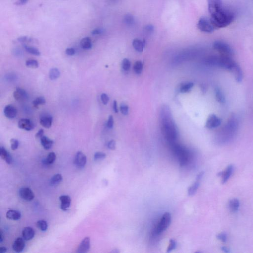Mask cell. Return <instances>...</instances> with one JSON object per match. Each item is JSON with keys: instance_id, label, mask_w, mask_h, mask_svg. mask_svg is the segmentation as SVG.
<instances>
[{"instance_id": "25", "label": "cell", "mask_w": 253, "mask_h": 253, "mask_svg": "<svg viewBox=\"0 0 253 253\" xmlns=\"http://www.w3.org/2000/svg\"><path fill=\"white\" fill-rule=\"evenodd\" d=\"M228 206L231 212H234V213L236 212L238 210L239 208V201L237 199H232L230 200L228 203Z\"/></svg>"}, {"instance_id": "15", "label": "cell", "mask_w": 253, "mask_h": 253, "mask_svg": "<svg viewBox=\"0 0 253 253\" xmlns=\"http://www.w3.org/2000/svg\"><path fill=\"white\" fill-rule=\"evenodd\" d=\"M4 113L7 118L12 119L16 116L18 114V110L14 106L11 105H8L4 108Z\"/></svg>"}, {"instance_id": "12", "label": "cell", "mask_w": 253, "mask_h": 253, "mask_svg": "<svg viewBox=\"0 0 253 253\" xmlns=\"http://www.w3.org/2000/svg\"><path fill=\"white\" fill-rule=\"evenodd\" d=\"M221 119L215 114L210 115L207 120L206 126L208 129H213L218 127L221 124Z\"/></svg>"}, {"instance_id": "34", "label": "cell", "mask_w": 253, "mask_h": 253, "mask_svg": "<svg viewBox=\"0 0 253 253\" xmlns=\"http://www.w3.org/2000/svg\"><path fill=\"white\" fill-rule=\"evenodd\" d=\"M46 99L44 97H40L36 98L33 102V105L35 107H38L40 105H45L46 103Z\"/></svg>"}, {"instance_id": "23", "label": "cell", "mask_w": 253, "mask_h": 253, "mask_svg": "<svg viewBox=\"0 0 253 253\" xmlns=\"http://www.w3.org/2000/svg\"><path fill=\"white\" fill-rule=\"evenodd\" d=\"M40 141L42 145L46 150L50 149L54 145L53 141L45 135H43L40 138Z\"/></svg>"}, {"instance_id": "29", "label": "cell", "mask_w": 253, "mask_h": 253, "mask_svg": "<svg viewBox=\"0 0 253 253\" xmlns=\"http://www.w3.org/2000/svg\"><path fill=\"white\" fill-rule=\"evenodd\" d=\"M60 73L59 70L56 68L51 69L49 72V77L51 80H55L59 78Z\"/></svg>"}, {"instance_id": "56", "label": "cell", "mask_w": 253, "mask_h": 253, "mask_svg": "<svg viewBox=\"0 0 253 253\" xmlns=\"http://www.w3.org/2000/svg\"><path fill=\"white\" fill-rule=\"evenodd\" d=\"M4 240V235H3V232L2 230L0 231V242H3Z\"/></svg>"}, {"instance_id": "53", "label": "cell", "mask_w": 253, "mask_h": 253, "mask_svg": "<svg viewBox=\"0 0 253 253\" xmlns=\"http://www.w3.org/2000/svg\"><path fill=\"white\" fill-rule=\"evenodd\" d=\"M145 30L147 32L151 33L153 31L154 28L152 25H148L146 26V27H145Z\"/></svg>"}, {"instance_id": "47", "label": "cell", "mask_w": 253, "mask_h": 253, "mask_svg": "<svg viewBox=\"0 0 253 253\" xmlns=\"http://www.w3.org/2000/svg\"><path fill=\"white\" fill-rule=\"evenodd\" d=\"M113 124H114V120H113V117L112 115H110L109 116L108 119L107 121V126L108 128H112L113 127Z\"/></svg>"}, {"instance_id": "19", "label": "cell", "mask_w": 253, "mask_h": 253, "mask_svg": "<svg viewBox=\"0 0 253 253\" xmlns=\"http://www.w3.org/2000/svg\"><path fill=\"white\" fill-rule=\"evenodd\" d=\"M60 208L62 210L67 211L71 205V200L68 195H62L59 197Z\"/></svg>"}, {"instance_id": "42", "label": "cell", "mask_w": 253, "mask_h": 253, "mask_svg": "<svg viewBox=\"0 0 253 253\" xmlns=\"http://www.w3.org/2000/svg\"><path fill=\"white\" fill-rule=\"evenodd\" d=\"M176 245H177V243H176L175 240L174 239H171L170 240V244H169V247L168 248L167 252L169 253V252H171V251L174 250L176 247Z\"/></svg>"}, {"instance_id": "14", "label": "cell", "mask_w": 253, "mask_h": 253, "mask_svg": "<svg viewBox=\"0 0 253 253\" xmlns=\"http://www.w3.org/2000/svg\"><path fill=\"white\" fill-rule=\"evenodd\" d=\"M14 98L16 101L18 102H23L28 99V96L26 91L20 88H17L14 92Z\"/></svg>"}, {"instance_id": "9", "label": "cell", "mask_w": 253, "mask_h": 253, "mask_svg": "<svg viewBox=\"0 0 253 253\" xmlns=\"http://www.w3.org/2000/svg\"><path fill=\"white\" fill-rule=\"evenodd\" d=\"M87 163V157L83 152L78 151L75 155L74 163L78 169H83Z\"/></svg>"}, {"instance_id": "43", "label": "cell", "mask_w": 253, "mask_h": 253, "mask_svg": "<svg viewBox=\"0 0 253 253\" xmlns=\"http://www.w3.org/2000/svg\"><path fill=\"white\" fill-rule=\"evenodd\" d=\"M124 22L128 25H131L134 22L133 16L130 15H126L125 16Z\"/></svg>"}, {"instance_id": "27", "label": "cell", "mask_w": 253, "mask_h": 253, "mask_svg": "<svg viewBox=\"0 0 253 253\" xmlns=\"http://www.w3.org/2000/svg\"><path fill=\"white\" fill-rule=\"evenodd\" d=\"M56 159V155L53 152H50L47 156V158L43 160V163L45 165H50L54 163Z\"/></svg>"}, {"instance_id": "7", "label": "cell", "mask_w": 253, "mask_h": 253, "mask_svg": "<svg viewBox=\"0 0 253 253\" xmlns=\"http://www.w3.org/2000/svg\"><path fill=\"white\" fill-rule=\"evenodd\" d=\"M198 28L204 32L211 33L215 29L210 19L205 17L200 18L198 23Z\"/></svg>"}, {"instance_id": "28", "label": "cell", "mask_w": 253, "mask_h": 253, "mask_svg": "<svg viewBox=\"0 0 253 253\" xmlns=\"http://www.w3.org/2000/svg\"><path fill=\"white\" fill-rule=\"evenodd\" d=\"M133 47L136 51L138 52H142L144 48V44L141 41L138 39H135L133 41Z\"/></svg>"}, {"instance_id": "8", "label": "cell", "mask_w": 253, "mask_h": 253, "mask_svg": "<svg viewBox=\"0 0 253 253\" xmlns=\"http://www.w3.org/2000/svg\"><path fill=\"white\" fill-rule=\"evenodd\" d=\"M208 6L211 16L221 12L225 8L222 0H208Z\"/></svg>"}, {"instance_id": "55", "label": "cell", "mask_w": 253, "mask_h": 253, "mask_svg": "<svg viewBox=\"0 0 253 253\" xmlns=\"http://www.w3.org/2000/svg\"><path fill=\"white\" fill-rule=\"evenodd\" d=\"M204 175V172H201V173H200L197 176V178H196V181H200V180L202 179V178L203 176Z\"/></svg>"}, {"instance_id": "6", "label": "cell", "mask_w": 253, "mask_h": 253, "mask_svg": "<svg viewBox=\"0 0 253 253\" xmlns=\"http://www.w3.org/2000/svg\"><path fill=\"white\" fill-rule=\"evenodd\" d=\"M213 48L222 55L228 56L233 55V51L231 47L225 42L216 41L213 44Z\"/></svg>"}, {"instance_id": "58", "label": "cell", "mask_w": 253, "mask_h": 253, "mask_svg": "<svg viewBox=\"0 0 253 253\" xmlns=\"http://www.w3.org/2000/svg\"><path fill=\"white\" fill-rule=\"evenodd\" d=\"M7 249L5 247H0V252L1 253H5L7 252Z\"/></svg>"}, {"instance_id": "44", "label": "cell", "mask_w": 253, "mask_h": 253, "mask_svg": "<svg viewBox=\"0 0 253 253\" xmlns=\"http://www.w3.org/2000/svg\"><path fill=\"white\" fill-rule=\"evenodd\" d=\"M217 238L220 241H222V242L225 243L228 239V235L226 233H221L217 235Z\"/></svg>"}, {"instance_id": "5", "label": "cell", "mask_w": 253, "mask_h": 253, "mask_svg": "<svg viewBox=\"0 0 253 253\" xmlns=\"http://www.w3.org/2000/svg\"><path fill=\"white\" fill-rule=\"evenodd\" d=\"M171 222V216L169 213H165L162 216L161 220L154 229V234L156 235H160L167 229Z\"/></svg>"}, {"instance_id": "51", "label": "cell", "mask_w": 253, "mask_h": 253, "mask_svg": "<svg viewBox=\"0 0 253 253\" xmlns=\"http://www.w3.org/2000/svg\"><path fill=\"white\" fill-rule=\"evenodd\" d=\"M65 52L67 55L72 56V55H75V50L74 48H67Z\"/></svg>"}, {"instance_id": "33", "label": "cell", "mask_w": 253, "mask_h": 253, "mask_svg": "<svg viewBox=\"0 0 253 253\" xmlns=\"http://www.w3.org/2000/svg\"><path fill=\"white\" fill-rule=\"evenodd\" d=\"M37 225L38 228L43 231H45L48 229V225L47 221L44 220H40L37 222Z\"/></svg>"}, {"instance_id": "45", "label": "cell", "mask_w": 253, "mask_h": 253, "mask_svg": "<svg viewBox=\"0 0 253 253\" xmlns=\"http://www.w3.org/2000/svg\"><path fill=\"white\" fill-rule=\"evenodd\" d=\"M120 110L121 112L123 115H127L129 112V108L127 105L123 104L121 105Z\"/></svg>"}, {"instance_id": "2", "label": "cell", "mask_w": 253, "mask_h": 253, "mask_svg": "<svg viewBox=\"0 0 253 253\" xmlns=\"http://www.w3.org/2000/svg\"><path fill=\"white\" fill-rule=\"evenodd\" d=\"M235 18L234 13L225 8L219 13L211 15L210 19L216 29L227 27L233 22Z\"/></svg>"}, {"instance_id": "37", "label": "cell", "mask_w": 253, "mask_h": 253, "mask_svg": "<svg viewBox=\"0 0 253 253\" xmlns=\"http://www.w3.org/2000/svg\"><path fill=\"white\" fill-rule=\"evenodd\" d=\"M193 85H194V84L192 83L185 84L183 85L182 86H181L180 91L182 93L188 92L193 87Z\"/></svg>"}, {"instance_id": "10", "label": "cell", "mask_w": 253, "mask_h": 253, "mask_svg": "<svg viewBox=\"0 0 253 253\" xmlns=\"http://www.w3.org/2000/svg\"><path fill=\"white\" fill-rule=\"evenodd\" d=\"M20 197L26 201H30L34 199L35 195L31 189L28 188H22L19 190Z\"/></svg>"}, {"instance_id": "36", "label": "cell", "mask_w": 253, "mask_h": 253, "mask_svg": "<svg viewBox=\"0 0 253 253\" xmlns=\"http://www.w3.org/2000/svg\"><path fill=\"white\" fill-rule=\"evenodd\" d=\"M134 71L138 74H141L143 69V65L140 61L135 62L134 66Z\"/></svg>"}, {"instance_id": "24", "label": "cell", "mask_w": 253, "mask_h": 253, "mask_svg": "<svg viewBox=\"0 0 253 253\" xmlns=\"http://www.w3.org/2000/svg\"><path fill=\"white\" fill-rule=\"evenodd\" d=\"M6 217L9 220L18 221L21 218L22 215L18 211L9 210L7 212Z\"/></svg>"}, {"instance_id": "13", "label": "cell", "mask_w": 253, "mask_h": 253, "mask_svg": "<svg viewBox=\"0 0 253 253\" xmlns=\"http://www.w3.org/2000/svg\"><path fill=\"white\" fill-rule=\"evenodd\" d=\"M233 170H234V167L233 165H230L228 166L224 171H221L218 174V175L219 177H221L222 178L221 180L222 184H225L228 181V180H229L230 177L231 176Z\"/></svg>"}, {"instance_id": "20", "label": "cell", "mask_w": 253, "mask_h": 253, "mask_svg": "<svg viewBox=\"0 0 253 253\" xmlns=\"http://www.w3.org/2000/svg\"><path fill=\"white\" fill-rule=\"evenodd\" d=\"M40 122L42 126L45 128L48 129L52 125V117L51 115H44L41 117Z\"/></svg>"}, {"instance_id": "1", "label": "cell", "mask_w": 253, "mask_h": 253, "mask_svg": "<svg viewBox=\"0 0 253 253\" xmlns=\"http://www.w3.org/2000/svg\"><path fill=\"white\" fill-rule=\"evenodd\" d=\"M162 130L170 144L175 142L177 138V129L168 110H165L163 113Z\"/></svg>"}, {"instance_id": "22", "label": "cell", "mask_w": 253, "mask_h": 253, "mask_svg": "<svg viewBox=\"0 0 253 253\" xmlns=\"http://www.w3.org/2000/svg\"><path fill=\"white\" fill-rule=\"evenodd\" d=\"M0 156L3 160H5L7 164H11L12 163V157L4 147L2 146L0 148Z\"/></svg>"}, {"instance_id": "41", "label": "cell", "mask_w": 253, "mask_h": 253, "mask_svg": "<svg viewBox=\"0 0 253 253\" xmlns=\"http://www.w3.org/2000/svg\"><path fill=\"white\" fill-rule=\"evenodd\" d=\"M10 142H11V149L12 150H16L18 149L19 145V141L18 139L12 138L11 139Z\"/></svg>"}, {"instance_id": "11", "label": "cell", "mask_w": 253, "mask_h": 253, "mask_svg": "<svg viewBox=\"0 0 253 253\" xmlns=\"http://www.w3.org/2000/svg\"><path fill=\"white\" fill-rule=\"evenodd\" d=\"M18 126L20 129L26 130L27 131H30L35 128V124L31 120L23 118L19 120Z\"/></svg>"}, {"instance_id": "16", "label": "cell", "mask_w": 253, "mask_h": 253, "mask_svg": "<svg viewBox=\"0 0 253 253\" xmlns=\"http://www.w3.org/2000/svg\"><path fill=\"white\" fill-rule=\"evenodd\" d=\"M90 248V238L88 237H85L81 242L78 247L77 253H87Z\"/></svg>"}, {"instance_id": "35", "label": "cell", "mask_w": 253, "mask_h": 253, "mask_svg": "<svg viewBox=\"0 0 253 253\" xmlns=\"http://www.w3.org/2000/svg\"><path fill=\"white\" fill-rule=\"evenodd\" d=\"M26 65L31 68H37L39 67V63L37 60L34 59H29L26 62Z\"/></svg>"}, {"instance_id": "17", "label": "cell", "mask_w": 253, "mask_h": 253, "mask_svg": "<svg viewBox=\"0 0 253 253\" xmlns=\"http://www.w3.org/2000/svg\"><path fill=\"white\" fill-rule=\"evenodd\" d=\"M24 239L23 238H22L21 237H18L15 240L12 245V249L15 252L20 253L24 250L25 246V243Z\"/></svg>"}, {"instance_id": "39", "label": "cell", "mask_w": 253, "mask_h": 253, "mask_svg": "<svg viewBox=\"0 0 253 253\" xmlns=\"http://www.w3.org/2000/svg\"><path fill=\"white\" fill-rule=\"evenodd\" d=\"M131 67V62L127 58H125L122 62V68L125 71H128Z\"/></svg>"}, {"instance_id": "46", "label": "cell", "mask_w": 253, "mask_h": 253, "mask_svg": "<svg viewBox=\"0 0 253 253\" xmlns=\"http://www.w3.org/2000/svg\"><path fill=\"white\" fill-rule=\"evenodd\" d=\"M101 98L102 102L105 105H107L109 100L108 96L105 94H102L101 96Z\"/></svg>"}, {"instance_id": "57", "label": "cell", "mask_w": 253, "mask_h": 253, "mask_svg": "<svg viewBox=\"0 0 253 253\" xmlns=\"http://www.w3.org/2000/svg\"><path fill=\"white\" fill-rule=\"evenodd\" d=\"M221 250L223 251V252H225V253H229L230 252V250H229V249L228 248H227L226 247H222L221 248Z\"/></svg>"}, {"instance_id": "54", "label": "cell", "mask_w": 253, "mask_h": 253, "mask_svg": "<svg viewBox=\"0 0 253 253\" xmlns=\"http://www.w3.org/2000/svg\"><path fill=\"white\" fill-rule=\"evenodd\" d=\"M113 107V109H114V112H115V113H118V107H117V103L116 101H114Z\"/></svg>"}, {"instance_id": "32", "label": "cell", "mask_w": 253, "mask_h": 253, "mask_svg": "<svg viewBox=\"0 0 253 253\" xmlns=\"http://www.w3.org/2000/svg\"><path fill=\"white\" fill-rule=\"evenodd\" d=\"M199 185V181H196L192 186H190L188 189V194L189 195L191 196L194 195L196 192L197 191Z\"/></svg>"}, {"instance_id": "30", "label": "cell", "mask_w": 253, "mask_h": 253, "mask_svg": "<svg viewBox=\"0 0 253 253\" xmlns=\"http://www.w3.org/2000/svg\"><path fill=\"white\" fill-rule=\"evenodd\" d=\"M62 181V177L59 174L54 175L51 178L50 181V185L52 186H56L57 185L60 184Z\"/></svg>"}, {"instance_id": "4", "label": "cell", "mask_w": 253, "mask_h": 253, "mask_svg": "<svg viewBox=\"0 0 253 253\" xmlns=\"http://www.w3.org/2000/svg\"><path fill=\"white\" fill-rule=\"evenodd\" d=\"M173 152L178 158L180 166L181 167L186 166L190 160L191 155L186 149L177 144L175 142L170 144Z\"/></svg>"}, {"instance_id": "38", "label": "cell", "mask_w": 253, "mask_h": 253, "mask_svg": "<svg viewBox=\"0 0 253 253\" xmlns=\"http://www.w3.org/2000/svg\"><path fill=\"white\" fill-rule=\"evenodd\" d=\"M216 97L217 101H218V102H220L221 103H223L225 101V97H224L223 94L218 88H217L216 90Z\"/></svg>"}, {"instance_id": "26", "label": "cell", "mask_w": 253, "mask_h": 253, "mask_svg": "<svg viewBox=\"0 0 253 253\" xmlns=\"http://www.w3.org/2000/svg\"><path fill=\"white\" fill-rule=\"evenodd\" d=\"M80 45L82 48L85 50L91 49L92 48L91 39L89 37H85L81 40Z\"/></svg>"}, {"instance_id": "48", "label": "cell", "mask_w": 253, "mask_h": 253, "mask_svg": "<svg viewBox=\"0 0 253 253\" xmlns=\"http://www.w3.org/2000/svg\"><path fill=\"white\" fill-rule=\"evenodd\" d=\"M18 41L20 43H25L27 42H31L32 41L31 38H29L27 36H22L19 37L18 39Z\"/></svg>"}, {"instance_id": "3", "label": "cell", "mask_w": 253, "mask_h": 253, "mask_svg": "<svg viewBox=\"0 0 253 253\" xmlns=\"http://www.w3.org/2000/svg\"><path fill=\"white\" fill-rule=\"evenodd\" d=\"M207 64L210 65L216 66L230 70L235 62L230 56L221 55V56H212L208 58L206 60Z\"/></svg>"}, {"instance_id": "18", "label": "cell", "mask_w": 253, "mask_h": 253, "mask_svg": "<svg viewBox=\"0 0 253 253\" xmlns=\"http://www.w3.org/2000/svg\"><path fill=\"white\" fill-rule=\"evenodd\" d=\"M230 71H231L232 73L234 74L237 82H241L242 81L243 78L242 71L237 63L235 62Z\"/></svg>"}, {"instance_id": "50", "label": "cell", "mask_w": 253, "mask_h": 253, "mask_svg": "<svg viewBox=\"0 0 253 253\" xmlns=\"http://www.w3.org/2000/svg\"><path fill=\"white\" fill-rule=\"evenodd\" d=\"M107 147L111 150H114L116 147V142L114 140H111L107 144Z\"/></svg>"}, {"instance_id": "31", "label": "cell", "mask_w": 253, "mask_h": 253, "mask_svg": "<svg viewBox=\"0 0 253 253\" xmlns=\"http://www.w3.org/2000/svg\"><path fill=\"white\" fill-rule=\"evenodd\" d=\"M23 47H24V48L25 49L26 51L29 54H32L33 55H36V56H39L41 55L40 52L36 48L30 47V46H27L26 45H23Z\"/></svg>"}, {"instance_id": "40", "label": "cell", "mask_w": 253, "mask_h": 253, "mask_svg": "<svg viewBox=\"0 0 253 253\" xmlns=\"http://www.w3.org/2000/svg\"><path fill=\"white\" fill-rule=\"evenodd\" d=\"M106 157V154L101 152H97L94 155V159L95 161L104 159Z\"/></svg>"}, {"instance_id": "49", "label": "cell", "mask_w": 253, "mask_h": 253, "mask_svg": "<svg viewBox=\"0 0 253 253\" xmlns=\"http://www.w3.org/2000/svg\"><path fill=\"white\" fill-rule=\"evenodd\" d=\"M104 32V30L102 28H97L92 31V34L94 35H100Z\"/></svg>"}, {"instance_id": "52", "label": "cell", "mask_w": 253, "mask_h": 253, "mask_svg": "<svg viewBox=\"0 0 253 253\" xmlns=\"http://www.w3.org/2000/svg\"><path fill=\"white\" fill-rule=\"evenodd\" d=\"M44 131L43 129H40L36 134L35 137L36 138H41L44 135Z\"/></svg>"}, {"instance_id": "21", "label": "cell", "mask_w": 253, "mask_h": 253, "mask_svg": "<svg viewBox=\"0 0 253 253\" xmlns=\"http://www.w3.org/2000/svg\"><path fill=\"white\" fill-rule=\"evenodd\" d=\"M35 236V231L30 227H25L22 230V236L25 240H30Z\"/></svg>"}]
</instances>
